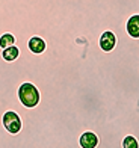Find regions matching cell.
<instances>
[{
    "label": "cell",
    "mask_w": 139,
    "mask_h": 148,
    "mask_svg": "<svg viewBox=\"0 0 139 148\" xmlns=\"http://www.w3.org/2000/svg\"><path fill=\"white\" fill-rule=\"evenodd\" d=\"M27 45H29V50L34 53V55H42V53L45 51V49H47V44H45L44 38L38 36V35L32 36V38L29 39Z\"/></svg>",
    "instance_id": "6"
},
{
    "label": "cell",
    "mask_w": 139,
    "mask_h": 148,
    "mask_svg": "<svg viewBox=\"0 0 139 148\" xmlns=\"http://www.w3.org/2000/svg\"><path fill=\"white\" fill-rule=\"evenodd\" d=\"M79 145H80V148H98L100 139H98L97 133L86 130L80 134V138H79Z\"/></svg>",
    "instance_id": "5"
},
{
    "label": "cell",
    "mask_w": 139,
    "mask_h": 148,
    "mask_svg": "<svg viewBox=\"0 0 139 148\" xmlns=\"http://www.w3.org/2000/svg\"><path fill=\"white\" fill-rule=\"evenodd\" d=\"M2 123L6 132L11 134H17L23 129V119L15 110H6L2 116Z\"/></svg>",
    "instance_id": "2"
},
{
    "label": "cell",
    "mask_w": 139,
    "mask_h": 148,
    "mask_svg": "<svg viewBox=\"0 0 139 148\" xmlns=\"http://www.w3.org/2000/svg\"><path fill=\"white\" fill-rule=\"evenodd\" d=\"M116 42H118L116 35L112 30H104L100 35V38H98V45H100V49L106 53L114 51V49L116 47Z\"/></svg>",
    "instance_id": "4"
},
{
    "label": "cell",
    "mask_w": 139,
    "mask_h": 148,
    "mask_svg": "<svg viewBox=\"0 0 139 148\" xmlns=\"http://www.w3.org/2000/svg\"><path fill=\"white\" fill-rule=\"evenodd\" d=\"M125 30H127L129 36L138 39L139 38V14L130 15L127 23H125Z\"/></svg>",
    "instance_id": "7"
},
{
    "label": "cell",
    "mask_w": 139,
    "mask_h": 148,
    "mask_svg": "<svg viewBox=\"0 0 139 148\" xmlns=\"http://www.w3.org/2000/svg\"><path fill=\"white\" fill-rule=\"evenodd\" d=\"M15 44V36L12 35V33L9 32H6V33H2L0 35V49H6V47H9V45H14Z\"/></svg>",
    "instance_id": "9"
},
{
    "label": "cell",
    "mask_w": 139,
    "mask_h": 148,
    "mask_svg": "<svg viewBox=\"0 0 139 148\" xmlns=\"http://www.w3.org/2000/svg\"><path fill=\"white\" fill-rule=\"evenodd\" d=\"M121 147L123 148H139V142L133 134H127V136H124Z\"/></svg>",
    "instance_id": "10"
},
{
    "label": "cell",
    "mask_w": 139,
    "mask_h": 148,
    "mask_svg": "<svg viewBox=\"0 0 139 148\" xmlns=\"http://www.w3.org/2000/svg\"><path fill=\"white\" fill-rule=\"evenodd\" d=\"M2 56L6 62H14V60H17L20 58V50L15 44L9 45V47H6V49L2 50Z\"/></svg>",
    "instance_id": "8"
},
{
    "label": "cell",
    "mask_w": 139,
    "mask_h": 148,
    "mask_svg": "<svg viewBox=\"0 0 139 148\" xmlns=\"http://www.w3.org/2000/svg\"><path fill=\"white\" fill-rule=\"evenodd\" d=\"M18 98L23 106L32 109V107H36L39 104L41 94H39L36 85H34L32 82H23L18 86Z\"/></svg>",
    "instance_id": "1"
},
{
    "label": "cell",
    "mask_w": 139,
    "mask_h": 148,
    "mask_svg": "<svg viewBox=\"0 0 139 148\" xmlns=\"http://www.w3.org/2000/svg\"><path fill=\"white\" fill-rule=\"evenodd\" d=\"M27 0H0V21L17 12Z\"/></svg>",
    "instance_id": "3"
}]
</instances>
